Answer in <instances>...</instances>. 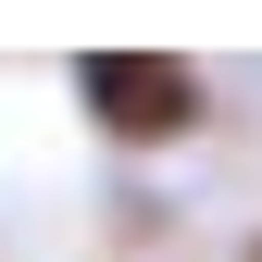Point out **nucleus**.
<instances>
[{"instance_id": "nucleus-1", "label": "nucleus", "mask_w": 262, "mask_h": 262, "mask_svg": "<svg viewBox=\"0 0 262 262\" xmlns=\"http://www.w3.org/2000/svg\"><path fill=\"white\" fill-rule=\"evenodd\" d=\"M75 100L113 138H187L200 125V75L187 62H150V50H100V62H75Z\"/></svg>"}]
</instances>
